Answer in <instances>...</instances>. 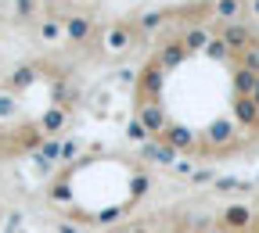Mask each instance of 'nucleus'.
Masks as SVG:
<instances>
[{
	"mask_svg": "<svg viewBox=\"0 0 259 233\" xmlns=\"http://www.w3.org/2000/svg\"><path fill=\"white\" fill-rule=\"evenodd\" d=\"M252 222H255V212H252V205H245V201L223 205V212H220V219H216V226H220L223 233H248Z\"/></svg>",
	"mask_w": 259,
	"mask_h": 233,
	"instance_id": "1",
	"label": "nucleus"
},
{
	"mask_svg": "<svg viewBox=\"0 0 259 233\" xmlns=\"http://www.w3.org/2000/svg\"><path fill=\"white\" fill-rule=\"evenodd\" d=\"M216 36L227 43V50H231L234 57L245 54L248 47H255V32H252V25H245V22H227V25H220Z\"/></svg>",
	"mask_w": 259,
	"mask_h": 233,
	"instance_id": "2",
	"label": "nucleus"
},
{
	"mask_svg": "<svg viewBox=\"0 0 259 233\" xmlns=\"http://www.w3.org/2000/svg\"><path fill=\"white\" fill-rule=\"evenodd\" d=\"M162 79H166V72H162L158 65H148V69L141 72V79H137V90H141V101L137 104H158Z\"/></svg>",
	"mask_w": 259,
	"mask_h": 233,
	"instance_id": "3",
	"label": "nucleus"
},
{
	"mask_svg": "<svg viewBox=\"0 0 259 233\" xmlns=\"http://www.w3.org/2000/svg\"><path fill=\"white\" fill-rule=\"evenodd\" d=\"M137 122L148 129V137H162V129L169 126L166 108H162V104H137Z\"/></svg>",
	"mask_w": 259,
	"mask_h": 233,
	"instance_id": "4",
	"label": "nucleus"
},
{
	"mask_svg": "<svg viewBox=\"0 0 259 233\" xmlns=\"http://www.w3.org/2000/svg\"><path fill=\"white\" fill-rule=\"evenodd\" d=\"M205 144L209 147H238V140H234V119H216L205 129Z\"/></svg>",
	"mask_w": 259,
	"mask_h": 233,
	"instance_id": "5",
	"label": "nucleus"
},
{
	"mask_svg": "<svg viewBox=\"0 0 259 233\" xmlns=\"http://www.w3.org/2000/svg\"><path fill=\"white\" fill-rule=\"evenodd\" d=\"M187 57H191V54L184 50V43H180V40H169V43H162V50H158L155 65H158L162 72H173V69H180Z\"/></svg>",
	"mask_w": 259,
	"mask_h": 233,
	"instance_id": "6",
	"label": "nucleus"
},
{
	"mask_svg": "<svg viewBox=\"0 0 259 233\" xmlns=\"http://www.w3.org/2000/svg\"><path fill=\"white\" fill-rule=\"evenodd\" d=\"M231 115H234V126L252 129L259 122V104L252 101V97H234V101H231Z\"/></svg>",
	"mask_w": 259,
	"mask_h": 233,
	"instance_id": "7",
	"label": "nucleus"
},
{
	"mask_svg": "<svg viewBox=\"0 0 259 233\" xmlns=\"http://www.w3.org/2000/svg\"><path fill=\"white\" fill-rule=\"evenodd\" d=\"M245 8H248V0H209V15L220 18L223 25L227 22H241Z\"/></svg>",
	"mask_w": 259,
	"mask_h": 233,
	"instance_id": "8",
	"label": "nucleus"
},
{
	"mask_svg": "<svg viewBox=\"0 0 259 233\" xmlns=\"http://www.w3.org/2000/svg\"><path fill=\"white\" fill-rule=\"evenodd\" d=\"M162 144L169 151H194V133L187 126H166L162 129Z\"/></svg>",
	"mask_w": 259,
	"mask_h": 233,
	"instance_id": "9",
	"label": "nucleus"
},
{
	"mask_svg": "<svg viewBox=\"0 0 259 233\" xmlns=\"http://www.w3.org/2000/svg\"><path fill=\"white\" fill-rule=\"evenodd\" d=\"M212 36H216V32H209L205 25H191V29L180 32V43H184L187 54H198V50H205V43H209Z\"/></svg>",
	"mask_w": 259,
	"mask_h": 233,
	"instance_id": "10",
	"label": "nucleus"
},
{
	"mask_svg": "<svg viewBox=\"0 0 259 233\" xmlns=\"http://www.w3.org/2000/svg\"><path fill=\"white\" fill-rule=\"evenodd\" d=\"M255 83H259V76H255V72H248L245 65H238V61H234V69H231V90H234V97H248Z\"/></svg>",
	"mask_w": 259,
	"mask_h": 233,
	"instance_id": "11",
	"label": "nucleus"
},
{
	"mask_svg": "<svg viewBox=\"0 0 259 233\" xmlns=\"http://www.w3.org/2000/svg\"><path fill=\"white\" fill-rule=\"evenodd\" d=\"M134 36H137V29L122 22V25H112V29H108V36H105V43H108V50L122 54V50H126L130 43H134Z\"/></svg>",
	"mask_w": 259,
	"mask_h": 233,
	"instance_id": "12",
	"label": "nucleus"
},
{
	"mask_svg": "<svg viewBox=\"0 0 259 233\" xmlns=\"http://www.w3.org/2000/svg\"><path fill=\"white\" fill-rule=\"evenodd\" d=\"M90 32H94V22H90L87 15H76V18H69V22H65V36H69L72 43L90 40Z\"/></svg>",
	"mask_w": 259,
	"mask_h": 233,
	"instance_id": "13",
	"label": "nucleus"
},
{
	"mask_svg": "<svg viewBox=\"0 0 259 233\" xmlns=\"http://www.w3.org/2000/svg\"><path fill=\"white\" fill-rule=\"evenodd\" d=\"M65 126V108H47L40 119V133H58Z\"/></svg>",
	"mask_w": 259,
	"mask_h": 233,
	"instance_id": "14",
	"label": "nucleus"
},
{
	"mask_svg": "<svg viewBox=\"0 0 259 233\" xmlns=\"http://www.w3.org/2000/svg\"><path fill=\"white\" fill-rule=\"evenodd\" d=\"M205 57H212V61H234V54L227 50V43L220 40V36H212L209 43H205V50H202Z\"/></svg>",
	"mask_w": 259,
	"mask_h": 233,
	"instance_id": "15",
	"label": "nucleus"
},
{
	"mask_svg": "<svg viewBox=\"0 0 259 233\" xmlns=\"http://www.w3.org/2000/svg\"><path fill=\"white\" fill-rule=\"evenodd\" d=\"M162 22H166V11H148L137 18V32H155Z\"/></svg>",
	"mask_w": 259,
	"mask_h": 233,
	"instance_id": "16",
	"label": "nucleus"
},
{
	"mask_svg": "<svg viewBox=\"0 0 259 233\" xmlns=\"http://www.w3.org/2000/svg\"><path fill=\"white\" fill-rule=\"evenodd\" d=\"M234 61H238V65H245L248 72H255V76H259V43H255V47H248L245 54H238Z\"/></svg>",
	"mask_w": 259,
	"mask_h": 233,
	"instance_id": "17",
	"label": "nucleus"
},
{
	"mask_svg": "<svg viewBox=\"0 0 259 233\" xmlns=\"http://www.w3.org/2000/svg\"><path fill=\"white\" fill-rule=\"evenodd\" d=\"M40 36H44V40H51V43H54V40H58V36H65V25H61V22H58V18H47V22H44V25H40Z\"/></svg>",
	"mask_w": 259,
	"mask_h": 233,
	"instance_id": "18",
	"label": "nucleus"
},
{
	"mask_svg": "<svg viewBox=\"0 0 259 233\" xmlns=\"http://www.w3.org/2000/svg\"><path fill=\"white\" fill-rule=\"evenodd\" d=\"M32 76H36L32 69H15V76H11V90H18V86H29V83H32Z\"/></svg>",
	"mask_w": 259,
	"mask_h": 233,
	"instance_id": "19",
	"label": "nucleus"
},
{
	"mask_svg": "<svg viewBox=\"0 0 259 233\" xmlns=\"http://www.w3.org/2000/svg\"><path fill=\"white\" fill-rule=\"evenodd\" d=\"M15 11H18V18H29L36 11V0H15Z\"/></svg>",
	"mask_w": 259,
	"mask_h": 233,
	"instance_id": "20",
	"label": "nucleus"
},
{
	"mask_svg": "<svg viewBox=\"0 0 259 233\" xmlns=\"http://www.w3.org/2000/svg\"><path fill=\"white\" fill-rule=\"evenodd\" d=\"M0 115H4V119H8V115H15V101H11L8 93H0Z\"/></svg>",
	"mask_w": 259,
	"mask_h": 233,
	"instance_id": "21",
	"label": "nucleus"
},
{
	"mask_svg": "<svg viewBox=\"0 0 259 233\" xmlns=\"http://www.w3.org/2000/svg\"><path fill=\"white\" fill-rule=\"evenodd\" d=\"M130 137H134V140H144V137H148V129L134 119V122H130Z\"/></svg>",
	"mask_w": 259,
	"mask_h": 233,
	"instance_id": "22",
	"label": "nucleus"
},
{
	"mask_svg": "<svg viewBox=\"0 0 259 233\" xmlns=\"http://www.w3.org/2000/svg\"><path fill=\"white\" fill-rule=\"evenodd\" d=\"M191 180H194V183H209V180H212V169H198Z\"/></svg>",
	"mask_w": 259,
	"mask_h": 233,
	"instance_id": "23",
	"label": "nucleus"
},
{
	"mask_svg": "<svg viewBox=\"0 0 259 233\" xmlns=\"http://www.w3.org/2000/svg\"><path fill=\"white\" fill-rule=\"evenodd\" d=\"M44 154H47V158H58V154H61V144H54V140L44 144Z\"/></svg>",
	"mask_w": 259,
	"mask_h": 233,
	"instance_id": "24",
	"label": "nucleus"
},
{
	"mask_svg": "<svg viewBox=\"0 0 259 233\" xmlns=\"http://www.w3.org/2000/svg\"><path fill=\"white\" fill-rule=\"evenodd\" d=\"M245 11H248V15L259 22V0H248V8H245Z\"/></svg>",
	"mask_w": 259,
	"mask_h": 233,
	"instance_id": "25",
	"label": "nucleus"
},
{
	"mask_svg": "<svg viewBox=\"0 0 259 233\" xmlns=\"http://www.w3.org/2000/svg\"><path fill=\"white\" fill-rule=\"evenodd\" d=\"M248 97H252V101H255V104H259V83H255V86H252V93H248Z\"/></svg>",
	"mask_w": 259,
	"mask_h": 233,
	"instance_id": "26",
	"label": "nucleus"
}]
</instances>
